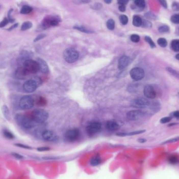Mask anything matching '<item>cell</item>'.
Listing matches in <instances>:
<instances>
[{
  "label": "cell",
  "instance_id": "ab89813d",
  "mask_svg": "<svg viewBox=\"0 0 179 179\" xmlns=\"http://www.w3.org/2000/svg\"><path fill=\"white\" fill-rule=\"evenodd\" d=\"M8 22H9L8 19H7L6 18H4L3 21L1 23H0V28H2V27H5L7 24Z\"/></svg>",
  "mask_w": 179,
  "mask_h": 179
},
{
  "label": "cell",
  "instance_id": "2e32d148",
  "mask_svg": "<svg viewBox=\"0 0 179 179\" xmlns=\"http://www.w3.org/2000/svg\"><path fill=\"white\" fill-rule=\"evenodd\" d=\"M37 61L38 62L40 71L43 73H47L49 72V68L47 62L42 58H38L37 59Z\"/></svg>",
  "mask_w": 179,
  "mask_h": 179
},
{
  "label": "cell",
  "instance_id": "8fae6325",
  "mask_svg": "<svg viewBox=\"0 0 179 179\" xmlns=\"http://www.w3.org/2000/svg\"><path fill=\"white\" fill-rule=\"evenodd\" d=\"M145 115V113L139 110H133L127 113V117L129 120L136 121L142 118Z\"/></svg>",
  "mask_w": 179,
  "mask_h": 179
},
{
  "label": "cell",
  "instance_id": "c3c4849f",
  "mask_svg": "<svg viewBox=\"0 0 179 179\" xmlns=\"http://www.w3.org/2000/svg\"><path fill=\"white\" fill-rule=\"evenodd\" d=\"M158 1L163 7H164L165 8L167 7V2H166L165 0H158Z\"/></svg>",
  "mask_w": 179,
  "mask_h": 179
},
{
  "label": "cell",
  "instance_id": "8992f818",
  "mask_svg": "<svg viewBox=\"0 0 179 179\" xmlns=\"http://www.w3.org/2000/svg\"><path fill=\"white\" fill-rule=\"evenodd\" d=\"M19 106L23 109H29L34 106V100L29 95H25L20 99Z\"/></svg>",
  "mask_w": 179,
  "mask_h": 179
},
{
  "label": "cell",
  "instance_id": "7bdbcfd3",
  "mask_svg": "<svg viewBox=\"0 0 179 179\" xmlns=\"http://www.w3.org/2000/svg\"><path fill=\"white\" fill-rule=\"evenodd\" d=\"M12 155L15 158L17 159H22L23 158V156H22L21 155H20L18 153L16 152H12Z\"/></svg>",
  "mask_w": 179,
  "mask_h": 179
},
{
  "label": "cell",
  "instance_id": "d6a6232c",
  "mask_svg": "<svg viewBox=\"0 0 179 179\" xmlns=\"http://www.w3.org/2000/svg\"><path fill=\"white\" fill-rule=\"evenodd\" d=\"M145 39V41L149 44V45L150 46V47L151 48H153L156 47L155 44L154 43V42H153V41L151 39V38L150 37H149L148 36H146Z\"/></svg>",
  "mask_w": 179,
  "mask_h": 179
},
{
  "label": "cell",
  "instance_id": "5b68a950",
  "mask_svg": "<svg viewBox=\"0 0 179 179\" xmlns=\"http://www.w3.org/2000/svg\"><path fill=\"white\" fill-rule=\"evenodd\" d=\"M102 125L97 121H92L89 123L86 127V130L89 136H93L101 130Z\"/></svg>",
  "mask_w": 179,
  "mask_h": 179
},
{
  "label": "cell",
  "instance_id": "7dc6e473",
  "mask_svg": "<svg viewBox=\"0 0 179 179\" xmlns=\"http://www.w3.org/2000/svg\"><path fill=\"white\" fill-rule=\"evenodd\" d=\"M142 25L145 27H150L151 26V24L148 21H145L144 23H142Z\"/></svg>",
  "mask_w": 179,
  "mask_h": 179
},
{
  "label": "cell",
  "instance_id": "d4e9b609",
  "mask_svg": "<svg viewBox=\"0 0 179 179\" xmlns=\"http://www.w3.org/2000/svg\"><path fill=\"white\" fill-rule=\"evenodd\" d=\"M32 23L31 22H24L22 26H21V30L22 31H26L27 29H29L32 27Z\"/></svg>",
  "mask_w": 179,
  "mask_h": 179
},
{
  "label": "cell",
  "instance_id": "484cf974",
  "mask_svg": "<svg viewBox=\"0 0 179 179\" xmlns=\"http://www.w3.org/2000/svg\"><path fill=\"white\" fill-rule=\"evenodd\" d=\"M106 25L108 29L112 31L115 28V22L113 19H109L107 22Z\"/></svg>",
  "mask_w": 179,
  "mask_h": 179
},
{
  "label": "cell",
  "instance_id": "11a10c76",
  "mask_svg": "<svg viewBox=\"0 0 179 179\" xmlns=\"http://www.w3.org/2000/svg\"><path fill=\"white\" fill-rule=\"evenodd\" d=\"M104 1L107 4H110L112 2V0H104Z\"/></svg>",
  "mask_w": 179,
  "mask_h": 179
},
{
  "label": "cell",
  "instance_id": "1f68e13d",
  "mask_svg": "<svg viewBox=\"0 0 179 179\" xmlns=\"http://www.w3.org/2000/svg\"><path fill=\"white\" fill-rule=\"evenodd\" d=\"M3 135L6 138H8L9 139H12L14 138V135L12 133L7 130H4L3 131Z\"/></svg>",
  "mask_w": 179,
  "mask_h": 179
},
{
  "label": "cell",
  "instance_id": "7a4b0ae2",
  "mask_svg": "<svg viewBox=\"0 0 179 179\" xmlns=\"http://www.w3.org/2000/svg\"><path fill=\"white\" fill-rule=\"evenodd\" d=\"M48 113L43 109H36L32 113V119L36 123H43L47 121Z\"/></svg>",
  "mask_w": 179,
  "mask_h": 179
},
{
  "label": "cell",
  "instance_id": "6f0895ef",
  "mask_svg": "<svg viewBox=\"0 0 179 179\" xmlns=\"http://www.w3.org/2000/svg\"></svg>",
  "mask_w": 179,
  "mask_h": 179
},
{
  "label": "cell",
  "instance_id": "8d00e7d4",
  "mask_svg": "<svg viewBox=\"0 0 179 179\" xmlns=\"http://www.w3.org/2000/svg\"><path fill=\"white\" fill-rule=\"evenodd\" d=\"M171 118L170 117H165L162 118L160 122L162 124H165V123H169L171 121Z\"/></svg>",
  "mask_w": 179,
  "mask_h": 179
},
{
  "label": "cell",
  "instance_id": "74e56055",
  "mask_svg": "<svg viewBox=\"0 0 179 179\" xmlns=\"http://www.w3.org/2000/svg\"><path fill=\"white\" fill-rule=\"evenodd\" d=\"M145 132V131H135V132H132L129 133H126V136L129 135V136H132V135H137V134H140L142 133H143Z\"/></svg>",
  "mask_w": 179,
  "mask_h": 179
},
{
  "label": "cell",
  "instance_id": "277c9868",
  "mask_svg": "<svg viewBox=\"0 0 179 179\" xmlns=\"http://www.w3.org/2000/svg\"><path fill=\"white\" fill-rule=\"evenodd\" d=\"M24 67L29 73H35L40 71V67L37 61L31 59H27L23 62Z\"/></svg>",
  "mask_w": 179,
  "mask_h": 179
},
{
  "label": "cell",
  "instance_id": "603a6c76",
  "mask_svg": "<svg viewBox=\"0 0 179 179\" xmlns=\"http://www.w3.org/2000/svg\"><path fill=\"white\" fill-rule=\"evenodd\" d=\"M171 47L174 51L179 52V40H173L171 43Z\"/></svg>",
  "mask_w": 179,
  "mask_h": 179
},
{
  "label": "cell",
  "instance_id": "681fc988",
  "mask_svg": "<svg viewBox=\"0 0 179 179\" xmlns=\"http://www.w3.org/2000/svg\"><path fill=\"white\" fill-rule=\"evenodd\" d=\"M119 11L122 12H125V10H126V6H125V5H120V6H119Z\"/></svg>",
  "mask_w": 179,
  "mask_h": 179
},
{
  "label": "cell",
  "instance_id": "9a60e30c",
  "mask_svg": "<svg viewBox=\"0 0 179 179\" xmlns=\"http://www.w3.org/2000/svg\"><path fill=\"white\" fill-rule=\"evenodd\" d=\"M134 103L138 107H145L150 105L148 99L144 97H137L134 100Z\"/></svg>",
  "mask_w": 179,
  "mask_h": 179
},
{
  "label": "cell",
  "instance_id": "83f0119b",
  "mask_svg": "<svg viewBox=\"0 0 179 179\" xmlns=\"http://www.w3.org/2000/svg\"><path fill=\"white\" fill-rule=\"evenodd\" d=\"M59 24V21L56 18H52L48 20V23H46V24H49L52 26H57Z\"/></svg>",
  "mask_w": 179,
  "mask_h": 179
},
{
  "label": "cell",
  "instance_id": "60d3db41",
  "mask_svg": "<svg viewBox=\"0 0 179 179\" xmlns=\"http://www.w3.org/2000/svg\"><path fill=\"white\" fill-rule=\"evenodd\" d=\"M46 36V35L45 34H40V35H39L34 39V42H38V41H40V40H41V39H43L44 38H45Z\"/></svg>",
  "mask_w": 179,
  "mask_h": 179
},
{
  "label": "cell",
  "instance_id": "ee69618b",
  "mask_svg": "<svg viewBox=\"0 0 179 179\" xmlns=\"http://www.w3.org/2000/svg\"><path fill=\"white\" fill-rule=\"evenodd\" d=\"M172 9L175 11H179V3L174 2L172 4Z\"/></svg>",
  "mask_w": 179,
  "mask_h": 179
},
{
  "label": "cell",
  "instance_id": "db71d44e",
  "mask_svg": "<svg viewBox=\"0 0 179 179\" xmlns=\"http://www.w3.org/2000/svg\"><path fill=\"white\" fill-rule=\"evenodd\" d=\"M138 141V142L140 143H145L147 140H146V139H139Z\"/></svg>",
  "mask_w": 179,
  "mask_h": 179
},
{
  "label": "cell",
  "instance_id": "bcb514c9",
  "mask_svg": "<svg viewBox=\"0 0 179 179\" xmlns=\"http://www.w3.org/2000/svg\"><path fill=\"white\" fill-rule=\"evenodd\" d=\"M117 2L120 5H125L128 2V0H117Z\"/></svg>",
  "mask_w": 179,
  "mask_h": 179
},
{
  "label": "cell",
  "instance_id": "7c38bea8",
  "mask_svg": "<svg viewBox=\"0 0 179 179\" xmlns=\"http://www.w3.org/2000/svg\"><path fill=\"white\" fill-rule=\"evenodd\" d=\"M145 96L149 98L153 99L156 96V92L154 88L151 85H147L144 90Z\"/></svg>",
  "mask_w": 179,
  "mask_h": 179
},
{
  "label": "cell",
  "instance_id": "52a82bcc",
  "mask_svg": "<svg viewBox=\"0 0 179 179\" xmlns=\"http://www.w3.org/2000/svg\"><path fill=\"white\" fill-rule=\"evenodd\" d=\"M80 136V132L78 129L73 128L68 130L65 134V138L68 142H74Z\"/></svg>",
  "mask_w": 179,
  "mask_h": 179
},
{
  "label": "cell",
  "instance_id": "30bf717a",
  "mask_svg": "<svg viewBox=\"0 0 179 179\" xmlns=\"http://www.w3.org/2000/svg\"><path fill=\"white\" fill-rule=\"evenodd\" d=\"M42 137L44 140L48 142L57 141L59 137L58 135L53 131L50 130H46L42 133Z\"/></svg>",
  "mask_w": 179,
  "mask_h": 179
},
{
  "label": "cell",
  "instance_id": "f907efd6",
  "mask_svg": "<svg viewBox=\"0 0 179 179\" xmlns=\"http://www.w3.org/2000/svg\"><path fill=\"white\" fill-rule=\"evenodd\" d=\"M179 140V138H174L172 139H170V140H169L168 141H167L165 143H173V142H175L177 140Z\"/></svg>",
  "mask_w": 179,
  "mask_h": 179
},
{
  "label": "cell",
  "instance_id": "44dd1931",
  "mask_svg": "<svg viewBox=\"0 0 179 179\" xmlns=\"http://www.w3.org/2000/svg\"><path fill=\"white\" fill-rule=\"evenodd\" d=\"M32 8L27 5H24L22 7L20 13L23 14H27L31 13L32 11Z\"/></svg>",
  "mask_w": 179,
  "mask_h": 179
},
{
  "label": "cell",
  "instance_id": "f546056e",
  "mask_svg": "<svg viewBox=\"0 0 179 179\" xmlns=\"http://www.w3.org/2000/svg\"><path fill=\"white\" fill-rule=\"evenodd\" d=\"M158 44L162 47H165L167 46V42L166 39L163 38H160L158 40Z\"/></svg>",
  "mask_w": 179,
  "mask_h": 179
},
{
  "label": "cell",
  "instance_id": "3957f363",
  "mask_svg": "<svg viewBox=\"0 0 179 179\" xmlns=\"http://www.w3.org/2000/svg\"><path fill=\"white\" fill-rule=\"evenodd\" d=\"M79 57V52L73 48H67L63 52V58L68 63H71L75 62Z\"/></svg>",
  "mask_w": 179,
  "mask_h": 179
},
{
  "label": "cell",
  "instance_id": "ac0fdd59",
  "mask_svg": "<svg viewBox=\"0 0 179 179\" xmlns=\"http://www.w3.org/2000/svg\"><path fill=\"white\" fill-rule=\"evenodd\" d=\"M1 110L2 114L5 117V118L7 120H10V119H11V114H10V112L7 106L6 105H3L1 108Z\"/></svg>",
  "mask_w": 179,
  "mask_h": 179
},
{
  "label": "cell",
  "instance_id": "9f6ffc18",
  "mask_svg": "<svg viewBox=\"0 0 179 179\" xmlns=\"http://www.w3.org/2000/svg\"><path fill=\"white\" fill-rule=\"evenodd\" d=\"M175 58L178 60H179V54H177L176 56H175Z\"/></svg>",
  "mask_w": 179,
  "mask_h": 179
},
{
  "label": "cell",
  "instance_id": "9c48e42d",
  "mask_svg": "<svg viewBox=\"0 0 179 179\" xmlns=\"http://www.w3.org/2000/svg\"><path fill=\"white\" fill-rule=\"evenodd\" d=\"M38 85L36 82L33 79L29 80L26 81L23 84V89L27 93H32L34 92Z\"/></svg>",
  "mask_w": 179,
  "mask_h": 179
},
{
  "label": "cell",
  "instance_id": "7402d4cb",
  "mask_svg": "<svg viewBox=\"0 0 179 179\" xmlns=\"http://www.w3.org/2000/svg\"><path fill=\"white\" fill-rule=\"evenodd\" d=\"M178 161H179V159L178 157L175 155L170 156L168 158L169 162L172 164H175L177 163L178 162Z\"/></svg>",
  "mask_w": 179,
  "mask_h": 179
},
{
  "label": "cell",
  "instance_id": "f5cc1de1",
  "mask_svg": "<svg viewBox=\"0 0 179 179\" xmlns=\"http://www.w3.org/2000/svg\"><path fill=\"white\" fill-rule=\"evenodd\" d=\"M173 116L177 118H179V111L174 112L173 113Z\"/></svg>",
  "mask_w": 179,
  "mask_h": 179
},
{
  "label": "cell",
  "instance_id": "e575fe53",
  "mask_svg": "<svg viewBox=\"0 0 179 179\" xmlns=\"http://www.w3.org/2000/svg\"><path fill=\"white\" fill-rule=\"evenodd\" d=\"M131 39L134 43H138L140 41V37L137 34H133L131 36Z\"/></svg>",
  "mask_w": 179,
  "mask_h": 179
},
{
  "label": "cell",
  "instance_id": "d6986e66",
  "mask_svg": "<svg viewBox=\"0 0 179 179\" xmlns=\"http://www.w3.org/2000/svg\"><path fill=\"white\" fill-rule=\"evenodd\" d=\"M143 21L141 17L139 16L135 15L133 17V24L136 27H139L142 25Z\"/></svg>",
  "mask_w": 179,
  "mask_h": 179
},
{
  "label": "cell",
  "instance_id": "f1b7e54d",
  "mask_svg": "<svg viewBox=\"0 0 179 179\" xmlns=\"http://www.w3.org/2000/svg\"><path fill=\"white\" fill-rule=\"evenodd\" d=\"M119 20H120L121 23L123 25H126L128 22V18L125 15H121L119 16Z\"/></svg>",
  "mask_w": 179,
  "mask_h": 179
},
{
  "label": "cell",
  "instance_id": "d590c367",
  "mask_svg": "<svg viewBox=\"0 0 179 179\" xmlns=\"http://www.w3.org/2000/svg\"><path fill=\"white\" fill-rule=\"evenodd\" d=\"M169 31V27L168 26L164 25L159 27V31L160 33H167Z\"/></svg>",
  "mask_w": 179,
  "mask_h": 179
},
{
  "label": "cell",
  "instance_id": "4316f807",
  "mask_svg": "<svg viewBox=\"0 0 179 179\" xmlns=\"http://www.w3.org/2000/svg\"><path fill=\"white\" fill-rule=\"evenodd\" d=\"M74 28H75L76 29L79 30V31L85 33H93V32L90 31L88 29L86 28L85 27L82 26H75L74 27Z\"/></svg>",
  "mask_w": 179,
  "mask_h": 179
},
{
  "label": "cell",
  "instance_id": "b9f144b4",
  "mask_svg": "<svg viewBox=\"0 0 179 179\" xmlns=\"http://www.w3.org/2000/svg\"><path fill=\"white\" fill-rule=\"evenodd\" d=\"M33 79L36 82V83H37V84L38 86L39 85H41V84H42V81L41 79L40 78H39V77H38V76H36V77L34 78Z\"/></svg>",
  "mask_w": 179,
  "mask_h": 179
},
{
  "label": "cell",
  "instance_id": "816d5d0a",
  "mask_svg": "<svg viewBox=\"0 0 179 179\" xmlns=\"http://www.w3.org/2000/svg\"><path fill=\"white\" fill-rule=\"evenodd\" d=\"M18 23H16V24H15L12 25L11 27H10V28L8 29V31H12V30H13V29H15V28H16V27L18 26Z\"/></svg>",
  "mask_w": 179,
  "mask_h": 179
},
{
  "label": "cell",
  "instance_id": "f6af8a7d",
  "mask_svg": "<svg viewBox=\"0 0 179 179\" xmlns=\"http://www.w3.org/2000/svg\"><path fill=\"white\" fill-rule=\"evenodd\" d=\"M37 150L38 151H48L50 150V148L49 147H39L37 149Z\"/></svg>",
  "mask_w": 179,
  "mask_h": 179
},
{
  "label": "cell",
  "instance_id": "e0dca14e",
  "mask_svg": "<svg viewBox=\"0 0 179 179\" xmlns=\"http://www.w3.org/2000/svg\"><path fill=\"white\" fill-rule=\"evenodd\" d=\"M106 127L109 131H116L119 128V125L114 121H108L106 123Z\"/></svg>",
  "mask_w": 179,
  "mask_h": 179
},
{
  "label": "cell",
  "instance_id": "4dcf8cb0",
  "mask_svg": "<svg viewBox=\"0 0 179 179\" xmlns=\"http://www.w3.org/2000/svg\"><path fill=\"white\" fill-rule=\"evenodd\" d=\"M135 4L139 7L143 8L145 6V0H135Z\"/></svg>",
  "mask_w": 179,
  "mask_h": 179
},
{
  "label": "cell",
  "instance_id": "4fadbf2b",
  "mask_svg": "<svg viewBox=\"0 0 179 179\" xmlns=\"http://www.w3.org/2000/svg\"><path fill=\"white\" fill-rule=\"evenodd\" d=\"M130 61V59L127 56H123L119 58L118 62V68L119 70H123L127 67Z\"/></svg>",
  "mask_w": 179,
  "mask_h": 179
},
{
  "label": "cell",
  "instance_id": "ffe728a7",
  "mask_svg": "<svg viewBox=\"0 0 179 179\" xmlns=\"http://www.w3.org/2000/svg\"><path fill=\"white\" fill-rule=\"evenodd\" d=\"M101 162V157H99V155H96L94 156L90 161V164L92 166H96L98 165Z\"/></svg>",
  "mask_w": 179,
  "mask_h": 179
},
{
  "label": "cell",
  "instance_id": "836d02e7",
  "mask_svg": "<svg viewBox=\"0 0 179 179\" xmlns=\"http://www.w3.org/2000/svg\"><path fill=\"white\" fill-rule=\"evenodd\" d=\"M171 21L175 24L179 23V14H175L171 16Z\"/></svg>",
  "mask_w": 179,
  "mask_h": 179
},
{
  "label": "cell",
  "instance_id": "ba28073f",
  "mask_svg": "<svg viewBox=\"0 0 179 179\" xmlns=\"http://www.w3.org/2000/svg\"><path fill=\"white\" fill-rule=\"evenodd\" d=\"M130 75L134 80L139 81L144 78L145 76V71L141 68H134L130 71Z\"/></svg>",
  "mask_w": 179,
  "mask_h": 179
},
{
  "label": "cell",
  "instance_id": "5bb4252c",
  "mask_svg": "<svg viewBox=\"0 0 179 179\" xmlns=\"http://www.w3.org/2000/svg\"><path fill=\"white\" fill-rule=\"evenodd\" d=\"M28 72L24 67H19L15 71V76L19 80L25 79L28 74Z\"/></svg>",
  "mask_w": 179,
  "mask_h": 179
},
{
  "label": "cell",
  "instance_id": "cb8c5ba5",
  "mask_svg": "<svg viewBox=\"0 0 179 179\" xmlns=\"http://www.w3.org/2000/svg\"><path fill=\"white\" fill-rule=\"evenodd\" d=\"M166 69H167V70L171 74H172L175 78L179 79V72L177 71L176 70H175L173 69V68H171L170 67H168Z\"/></svg>",
  "mask_w": 179,
  "mask_h": 179
},
{
  "label": "cell",
  "instance_id": "f35d334b",
  "mask_svg": "<svg viewBox=\"0 0 179 179\" xmlns=\"http://www.w3.org/2000/svg\"><path fill=\"white\" fill-rule=\"evenodd\" d=\"M15 146L18 147L24 148V149H32V148L31 147L27 146V145H23L22 144H15Z\"/></svg>",
  "mask_w": 179,
  "mask_h": 179
},
{
  "label": "cell",
  "instance_id": "6da1fadb",
  "mask_svg": "<svg viewBox=\"0 0 179 179\" xmlns=\"http://www.w3.org/2000/svg\"><path fill=\"white\" fill-rule=\"evenodd\" d=\"M15 120L18 124L25 129H31L36 126V123L32 119L23 116L22 114L16 115Z\"/></svg>",
  "mask_w": 179,
  "mask_h": 179
}]
</instances>
